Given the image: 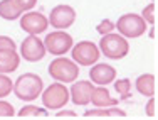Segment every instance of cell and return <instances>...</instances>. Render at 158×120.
Returning <instances> with one entry per match:
<instances>
[{
  "label": "cell",
  "mask_w": 158,
  "mask_h": 120,
  "mask_svg": "<svg viewBox=\"0 0 158 120\" xmlns=\"http://www.w3.org/2000/svg\"><path fill=\"white\" fill-rule=\"evenodd\" d=\"M99 47V52L103 56H106L108 59H123L128 56L130 52V42H128L126 37H123L121 34H114V32H110V34L101 36V41L98 44Z\"/></svg>",
  "instance_id": "2"
},
{
  "label": "cell",
  "mask_w": 158,
  "mask_h": 120,
  "mask_svg": "<svg viewBox=\"0 0 158 120\" xmlns=\"http://www.w3.org/2000/svg\"><path fill=\"white\" fill-rule=\"evenodd\" d=\"M14 115H15L14 105L0 98V118H12Z\"/></svg>",
  "instance_id": "22"
},
{
  "label": "cell",
  "mask_w": 158,
  "mask_h": 120,
  "mask_svg": "<svg viewBox=\"0 0 158 120\" xmlns=\"http://www.w3.org/2000/svg\"><path fill=\"white\" fill-rule=\"evenodd\" d=\"M150 37H152V39H155V37H156V29H155V25H152V29H150Z\"/></svg>",
  "instance_id": "28"
},
{
  "label": "cell",
  "mask_w": 158,
  "mask_h": 120,
  "mask_svg": "<svg viewBox=\"0 0 158 120\" xmlns=\"http://www.w3.org/2000/svg\"><path fill=\"white\" fill-rule=\"evenodd\" d=\"M116 68L108 63H94L89 69V81L101 86H106L116 80Z\"/></svg>",
  "instance_id": "11"
},
{
  "label": "cell",
  "mask_w": 158,
  "mask_h": 120,
  "mask_svg": "<svg viewBox=\"0 0 158 120\" xmlns=\"http://www.w3.org/2000/svg\"><path fill=\"white\" fill-rule=\"evenodd\" d=\"M42 90H44V81L35 73L20 74L12 86V91L15 93V96L20 102H25V103L34 102L35 98H39Z\"/></svg>",
  "instance_id": "1"
},
{
  "label": "cell",
  "mask_w": 158,
  "mask_h": 120,
  "mask_svg": "<svg viewBox=\"0 0 158 120\" xmlns=\"http://www.w3.org/2000/svg\"><path fill=\"white\" fill-rule=\"evenodd\" d=\"M22 14L24 12L12 0H0V17L2 19H5V20H17Z\"/></svg>",
  "instance_id": "16"
},
{
  "label": "cell",
  "mask_w": 158,
  "mask_h": 120,
  "mask_svg": "<svg viewBox=\"0 0 158 120\" xmlns=\"http://www.w3.org/2000/svg\"><path fill=\"white\" fill-rule=\"evenodd\" d=\"M76 10L73 9L67 3H61V5H56L54 9L49 14V25H52L54 29H69L71 25L76 22Z\"/></svg>",
  "instance_id": "10"
},
{
  "label": "cell",
  "mask_w": 158,
  "mask_h": 120,
  "mask_svg": "<svg viewBox=\"0 0 158 120\" xmlns=\"http://www.w3.org/2000/svg\"><path fill=\"white\" fill-rule=\"evenodd\" d=\"M19 117H22V118H46V117H49V110L44 107H35V105H32L29 102L25 107H22L19 110Z\"/></svg>",
  "instance_id": "17"
},
{
  "label": "cell",
  "mask_w": 158,
  "mask_h": 120,
  "mask_svg": "<svg viewBox=\"0 0 158 120\" xmlns=\"http://www.w3.org/2000/svg\"><path fill=\"white\" fill-rule=\"evenodd\" d=\"M141 17L145 19L146 24H152V25L156 24V5H155V2H150L148 5L143 9Z\"/></svg>",
  "instance_id": "20"
},
{
  "label": "cell",
  "mask_w": 158,
  "mask_h": 120,
  "mask_svg": "<svg viewBox=\"0 0 158 120\" xmlns=\"http://www.w3.org/2000/svg\"><path fill=\"white\" fill-rule=\"evenodd\" d=\"M89 103H93L94 107H99V108H108V107H118L119 100L113 98V96L110 95V90H108L106 86L98 85V86L93 88Z\"/></svg>",
  "instance_id": "14"
},
{
  "label": "cell",
  "mask_w": 158,
  "mask_h": 120,
  "mask_svg": "<svg viewBox=\"0 0 158 120\" xmlns=\"http://www.w3.org/2000/svg\"><path fill=\"white\" fill-rule=\"evenodd\" d=\"M146 22L140 14H123L118 20L114 22V29L118 34H121L126 39H136L146 32Z\"/></svg>",
  "instance_id": "4"
},
{
  "label": "cell",
  "mask_w": 158,
  "mask_h": 120,
  "mask_svg": "<svg viewBox=\"0 0 158 120\" xmlns=\"http://www.w3.org/2000/svg\"><path fill=\"white\" fill-rule=\"evenodd\" d=\"M47 73L51 78H54L56 81H61V83H73L77 80L79 76V66L73 59L62 58L57 56L56 59H52L47 66Z\"/></svg>",
  "instance_id": "3"
},
{
  "label": "cell",
  "mask_w": 158,
  "mask_h": 120,
  "mask_svg": "<svg viewBox=\"0 0 158 120\" xmlns=\"http://www.w3.org/2000/svg\"><path fill=\"white\" fill-rule=\"evenodd\" d=\"M0 49H17V44L12 37L0 36Z\"/></svg>",
  "instance_id": "26"
},
{
  "label": "cell",
  "mask_w": 158,
  "mask_h": 120,
  "mask_svg": "<svg viewBox=\"0 0 158 120\" xmlns=\"http://www.w3.org/2000/svg\"><path fill=\"white\" fill-rule=\"evenodd\" d=\"M145 112H146V117L155 118V113H156V102H155V96H148V102H146Z\"/></svg>",
  "instance_id": "25"
},
{
  "label": "cell",
  "mask_w": 158,
  "mask_h": 120,
  "mask_svg": "<svg viewBox=\"0 0 158 120\" xmlns=\"http://www.w3.org/2000/svg\"><path fill=\"white\" fill-rule=\"evenodd\" d=\"M12 86H14L12 78L5 73H0V98L9 96L12 93Z\"/></svg>",
  "instance_id": "19"
},
{
  "label": "cell",
  "mask_w": 158,
  "mask_h": 120,
  "mask_svg": "<svg viewBox=\"0 0 158 120\" xmlns=\"http://www.w3.org/2000/svg\"><path fill=\"white\" fill-rule=\"evenodd\" d=\"M71 56L77 66H93L94 63L99 61L101 52L98 44H94L93 41H81L77 44H73Z\"/></svg>",
  "instance_id": "7"
},
{
  "label": "cell",
  "mask_w": 158,
  "mask_h": 120,
  "mask_svg": "<svg viewBox=\"0 0 158 120\" xmlns=\"http://www.w3.org/2000/svg\"><path fill=\"white\" fill-rule=\"evenodd\" d=\"M94 85L89 80H76L73 81V86L69 88V100H73L74 105L84 107L91 100V93Z\"/></svg>",
  "instance_id": "12"
},
{
  "label": "cell",
  "mask_w": 158,
  "mask_h": 120,
  "mask_svg": "<svg viewBox=\"0 0 158 120\" xmlns=\"http://www.w3.org/2000/svg\"><path fill=\"white\" fill-rule=\"evenodd\" d=\"M136 91L143 96H155V76L152 73L140 74L135 81Z\"/></svg>",
  "instance_id": "15"
},
{
  "label": "cell",
  "mask_w": 158,
  "mask_h": 120,
  "mask_svg": "<svg viewBox=\"0 0 158 120\" xmlns=\"http://www.w3.org/2000/svg\"><path fill=\"white\" fill-rule=\"evenodd\" d=\"M96 31L99 32L101 36H104V34H110V32L114 31V22L110 20V19H103V20L99 22V24L96 25Z\"/></svg>",
  "instance_id": "23"
},
{
  "label": "cell",
  "mask_w": 158,
  "mask_h": 120,
  "mask_svg": "<svg viewBox=\"0 0 158 120\" xmlns=\"http://www.w3.org/2000/svg\"><path fill=\"white\" fill-rule=\"evenodd\" d=\"M114 83V90L119 96V102H126L131 98V81L130 78H119V80L113 81Z\"/></svg>",
  "instance_id": "18"
},
{
  "label": "cell",
  "mask_w": 158,
  "mask_h": 120,
  "mask_svg": "<svg viewBox=\"0 0 158 120\" xmlns=\"http://www.w3.org/2000/svg\"><path fill=\"white\" fill-rule=\"evenodd\" d=\"M44 47H46V52H51L54 56H64L66 52L71 51L74 41L73 36L67 34L66 31H61V29H56L52 32H47V36L42 39Z\"/></svg>",
  "instance_id": "6"
},
{
  "label": "cell",
  "mask_w": 158,
  "mask_h": 120,
  "mask_svg": "<svg viewBox=\"0 0 158 120\" xmlns=\"http://www.w3.org/2000/svg\"><path fill=\"white\" fill-rule=\"evenodd\" d=\"M20 19V29L24 32H27L29 36H39L44 34L49 27V19L44 16L42 12H35V10H29L24 16L19 17Z\"/></svg>",
  "instance_id": "8"
},
{
  "label": "cell",
  "mask_w": 158,
  "mask_h": 120,
  "mask_svg": "<svg viewBox=\"0 0 158 120\" xmlns=\"http://www.w3.org/2000/svg\"><path fill=\"white\" fill-rule=\"evenodd\" d=\"M20 66V54L17 49H0V73H15Z\"/></svg>",
  "instance_id": "13"
},
{
  "label": "cell",
  "mask_w": 158,
  "mask_h": 120,
  "mask_svg": "<svg viewBox=\"0 0 158 120\" xmlns=\"http://www.w3.org/2000/svg\"><path fill=\"white\" fill-rule=\"evenodd\" d=\"M40 96H42L44 108H47V110H59V108H64L69 103V88L66 86V83L56 81V83L49 85L47 88H44Z\"/></svg>",
  "instance_id": "5"
},
{
  "label": "cell",
  "mask_w": 158,
  "mask_h": 120,
  "mask_svg": "<svg viewBox=\"0 0 158 120\" xmlns=\"http://www.w3.org/2000/svg\"><path fill=\"white\" fill-rule=\"evenodd\" d=\"M56 117L57 118H76L77 113L74 110H62V108H59V110H56Z\"/></svg>",
  "instance_id": "27"
},
{
  "label": "cell",
  "mask_w": 158,
  "mask_h": 120,
  "mask_svg": "<svg viewBox=\"0 0 158 120\" xmlns=\"http://www.w3.org/2000/svg\"><path fill=\"white\" fill-rule=\"evenodd\" d=\"M84 117H88V118H93V117L111 118V107H108V108L94 107V108H91V110H86V112H84Z\"/></svg>",
  "instance_id": "21"
},
{
  "label": "cell",
  "mask_w": 158,
  "mask_h": 120,
  "mask_svg": "<svg viewBox=\"0 0 158 120\" xmlns=\"http://www.w3.org/2000/svg\"><path fill=\"white\" fill-rule=\"evenodd\" d=\"M152 2H155V0H152Z\"/></svg>",
  "instance_id": "29"
},
{
  "label": "cell",
  "mask_w": 158,
  "mask_h": 120,
  "mask_svg": "<svg viewBox=\"0 0 158 120\" xmlns=\"http://www.w3.org/2000/svg\"><path fill=\"white\" fill-rule=\"evenodd\" d=\"M12 2L15 3L22 12H29V10H32L37 5V0H12Z\"/></svg>",
  "instance_id": "24"
},
{
  "label": "cell",
  "mask_w": 158,
  "mask_h": 120,
  "mask_svg": "<svg viewBox=\"0 0 158 120\" xmlns=\"http://www.w3.org/2000/svg\"><path fill=\"white\" fill-rule=\"evenodd\" d=\"M22 59L27 63H39L46 58V47L39 36H27L20 42V51H19Z\"/></svg>",
  "instance_id": "9"
}]
</instances>
